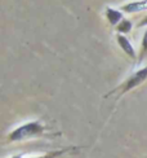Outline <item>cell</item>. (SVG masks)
<instances>
[{
  "mask_svg": "<svg viewBox=\"0 0 147 158\" xmlns=\"http://www.w3.org/2000/svg\"><path fill=\"white\" fill-rule=\"evenodd\" d=\"M44 132V126L39 122H29L22 126L17 127L14 131L9 134L8 139L10 141H23L27 139H32Z\"/></svg>",
  "mask_w": 147,
  "mask_h": 158,
  "instance_id": "1",
  "label": "cell"
},
{
  "mask_svg": "<svg viewBox=\"0 0 147 158\" xmlns=\"http://www.w3.org/2000/svg\"><path fill=\"white\" fill-rule=\"evenodd\" d=\"M147 79V66L136 71L133 75H130L128 78V81H126L123 85H121V92L124 94V92H128L130 89H133L134 87H137V85H139L142 82H145Z\"/></svg>",
  "mask_w": 147,
  "mask_h": 158,
  "instance_id": "2",
  "label": "cell"
},
{
  "mask_svg": "<svg viewBox=\"0 0 147 158\" xmlns=\"http://www.w3.org/2000/svg\"><path fill=\"white\" fill-rule=\"evenodd\" d=\"M124 12L133 13V12H142L147 9V0H141V2H133L129 4H125L121 6Z\"/></svg>",
  "mask_w": 147,
  "mask_h": 158,
  "instance_id": "3",
  "label": "cell"
},
{
  "mask_svg": "<svg viewBox=\"0 0 147 158\" xmlns=\"http://www.w3.org/2000/svg\"><path fill=\"white\" fill-rule=\"evenodd\" d=\"M117 42H119V45H120V48H121L126 55H128L129 57H132V58H134L136 57V53H134V49H133V47H132V44H130V42L126 39L124 35H119L117 36Z\"/></svg>",
  "mask_w": 147,
  "mask_h": 158,
  "instance_id": "4",
  "label": "cell"
},
{
  "mask_svg": "<svg viewBox=\"0 0 147 158\" xmlns=\"http://www.w3.org/2000/svg\"><path fill=\"white\" fill-rule=\"evenodd\" d=\"M106 16H107L109 18V22L111 25H116L119 21H123V16H121V13H120L119 10H115V9H111L109 8L107 10H106Z\"/></svg>",
  "mask_w": 147,
  "mask_h": 158,
  "instance_id": "5",
  "label": "cell"
},
{
  "mask_svg": "<svg viewBox=\"0 0 147 158\" xmlns=\"http://www.w3.org/2000/svg\"><path fill=\"white\" fill-rule=\"evenodd\" d=\"M67 149H62V150H56V152H50L46 154H42V156H36V157H22V156H13L9 158H57L59 156H62Z\"/></svg>",
  "mask_w": 147,
  "mask_h": 158,
  "instance_id": "6",
  "label": "cell"
},
{
  "mask_svg": "<svg viewBox=\"0 0 147 158\" xmlns=\"http://www.w3.org/2000/svg\"><path fill=\"white\" fill-rule=\"evenodd\" d=\"M132 30V23L130 21H128V19H123V21H120V23L117 25V31L119 32H124V34H126V32H129Z\"/></svg>",
  "mask_w": 147,
  "mask_h": 158,
  "instance_id": "7",
  "label": "cell"
},
{
  "mask_svg": "<svg viewBox=\"0 0 147 158\" xmlns=\"http://www.w3.org/2000/svg\"><path fill=\"white\" fill-rule=\"evenodd\" d=\"M147 53V31L142 39V49H141V58Z\"/></svg>",
  "mask_w": 147,
  "mask_h": 158,
  "instance_id": "8",
  "label": "cell"
},
{
  "mask_svg": "<svg viewBox=\"0 0 147 158\" xmlns=\"http://www.w3.org/2000/svg\"><path fill=\"white\" fill-rule=\"evenodd\" d=\"M145 25H147V17H146L145 19H142V21L139 22V25H138V26H145Z\"/></svg>",
  "mask_w": 147,
  "mask_h": 158,
  "instance_id": "9",
  "label": "cell"
}]
</instances>
